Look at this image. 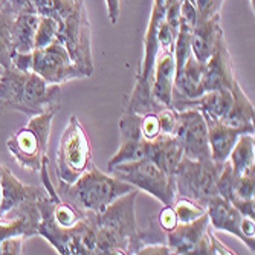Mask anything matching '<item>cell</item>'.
Returning <instances> with one entry per match:
<instances>
[{
	"mask_svg": "<svg viewBox=\"0 0 255 255\" xmlns=\"http://www.w3.org/2000/svg\"><path fill=\"white\" fill-rule=\"evenodd\" d=\"M35 12L51 17L58 23L57 41L67 49L72 61L83 74H94L92 55V28L87 17L84 0H32Z\"/></svg>",
	"mask_w": 255,
	"mask_h": 255,
	"instance_id": "cell-1",
	"label": "cell"
},
{
	"mask_svg": "<svg viewBox=\"0 0 255 255\" xmlns=\"http://www.w3.org/2000/svg\"><path fill=\"white\" fill-rule=\"evenodd\" d=\"M137 196L139 190L134 188L113 200L101 213L90 214L97 228V255H133L144 245V234L137 229L134 216Z\"/></svg>",
	"mask_w": 255,
	"mask_h": 255,
	"instance_id": "cell-2",
	"label": "cell"
},
{
	"mask_svg": "<svg viewBox=\"0 0 255 255\" xmlns=\"http://www.w3.org/2000/svg\"><path fill=\"white\" fill-rule=\"evenodd\" d=\"M60 84H49L12 64L0 74V112L14 110L31 118L46 110H60Z\"/></svg>",
	"mask_w": 255,
	"mask_h": 255,
	"instance_id": "cell-3",
	"label": "cell"
},
{
	"mask_svg": "<svg viewBox=\"0 0 255 255\" xmlns=\"http://www.w3.org/2000/svg\"><path fill=\"white\" fill-rule=\"evenodd\" d=\"M55 190L61 200L71 203L83 214H98L113 200L133 191L134 187L112 174L103 173L92 162L74 183L58 182Z\"/></svg>",
	"mask_w": 255,
	"mask_h": 255,
	"instance_id": "cell-4",
	"label": "cell"
},
{
	"mask_svg": "<svg viewBox=\"0 0 255 255\" xmlns=\"http://www.w3.org/2000/svg\"><path fill=\"white\" fill-rule=\"evenodd\" d=\"M58 110H46L31 117L28 124L17 130L6 142L15 162L28 171L38 173L48 160V142L51 136L52 121Z\"/></svg>",
	"mask_w": 255,
	"mask_h": 255,
	"instance_id": "cell-5",
	"label": "cell"
},
{
	"mask_svg": "<svg viewBox=\"0 0 255 255\" xmlns=\"http://www.w3.org/2000/svg\"><path fill=\"white\" fill-rule=\"evenodd\" d=\"M107 170L109 174L128 182L139 191L151 194L164 206H173L177 197L174 177L162 171L150 157L118 164Z\"/></svg>",
	"mask_w": 255,
	"mask_h": 255,
	"instance_id": "cell-6",
	"label": "cell"
},
{
	"mask_svg": "<svg viewBox=\"0 0 255 255\" xmlns=\"http://www.w3.org/2000/svg\"><path fill=\"white\" fill-rule=\"evenodd\" d=\"M92 164V150L89 136L75 115L69 118L61 133L57 148V176L58 182L74 183Z\"/></svg>",
	"mask_w": 255,
	"mask_h": 255,
	"instance_id": "cell-7",
	"label": "cell"
},
{
	"mask_svg": "<svg viewBox=\"0 0 255 255\" xmlns=\"http://www.w3.org/2000/svg\"><path fill=\"white\" fill-rule=\"evenodd\" d=\"M223 164H217L213 159H188L182 157L176 174V194L177 197L190 199L202 206H206L210 199L217 194V177Z\"/></svg>",
	"mask_w": 255,
	"mask_h": 255,
	"instance_id": "cell-8",
	"label": "cell"
},
{
	"mask_svg": "<svg viewBox=\"0 0 255 255\" xmlns=\"http://www.w3.org/2000/svg\"><path fill=\"white\" fill-rule=\"evenodd\" d=\"M29 71L49 84H63L71 80L86 78L81 69L72 61L67 49L57 40L31 52Z\"/></svg>",
	"mask_w": 255,
	"mask_h": 255,
	"instance_id": "cell-9",
	"label": "cell"
},
{
	"mask_svg": "<svg viewBox=\"0 0 255 255\" xmlns=\"http://www.w3.org/2000/svg\"><path fill=\"white\" fill-rule=\"evenodd\" d=\"M210 226L216 231H225L236 236L248 248L251 254L255 252V222L254 219L242 216L231 202L216 196L205 206Z\"/></svg>",
	"mask_w": 255,
	"mask_h": 255,
	"instance_id": "cell-10",
	"label": "cell"
},
{
	"mask_svg": "<svg viewBox=\"0 0 255 255\" xmlns=\"http://www.w3.org/2000/svg\"><path fill=\"white\" fill-rule=\"evenodd\" d=\"M174 136L182 145L183 156L188 159H211L208 145V127L203 113L199 109H185L177 112Z\"/></svg>",
	"mask_w": 255,
	"mask_h": 255,
	"instance_id": "cell-11",
	"label": "cell"
},
{
	"mask_svg": "<svg viewBox=\"0 0 255 255\" xmlns=\"http://www.w3.org/2000/svg\"><path fill=\"white\" fill-rule=\"evenodd\" d=\"M213 228L206 213L190 223H177L167 233V245L173 254L179 255H208V237Z\"/></svg>",
	"mask_w": 255,
	"mask_h": 255,
	"instance_id": "cell-12",
	"label": "cell"
},
{
	"mask_svg": "<svg viewBox=\"0 0 255 255\" xmlns=\"http://www.w3.org/2000/svg\"><path fill=\"white\" fill-rule=\"evenodd\" d=\"M237 81L234 75V66L231 60L225 35H220L211 57L206 60L203 69V90L210 92L216 89H231Z\"/></svg>",
	"mask_w": 255,
	"mask_h": 255,
	"instance_id": "cell-13",
	"label": "cell"
},
{
	"mask_svg": "<svg viewBox=\"0 0 255 255\" xmlns=\"http://www.w3.org/2000/svg\"><path fill=\"white\" fill-rule=\"evenodd\" d=\"M43 196H46V190L21 183L8 167L0 165V217L18 205L38 200Z\"/></svg>",
	"mask_w": 255,
	"mask_h": 255,
	"instance_id": "cell-14",
	"label": "cell"
},
{
	"mask_svg": "<svg viewBox=\"0 0 255 255\" xmlns=\"http://www.w3.org/2000/svg\"><path fill=\"white\" fill-rule=\"evenodd\" d=\"M174 84V57L173 52L159 49L151 75V94L157 103L171 107Z\"/></svg>",
	"mask_w": 255,
	"mask_h": 255,
	"instance_id": "cell-15",
	"label": "cell"
},
{
	"mask_svg": "<svg viewBox=\"0 0 255 255\" xmlns=\"http://www.w3.org/2000/svg\"><path fill=\"white\" fill-rule=\"evenodd\" d=\"M203 117L208 127V145H210L211 159L217 164H223L228 160L229 153L237 142L239 136L245 131H242L240 128L229 127L220 120L211 118L208 115H203Z\"/></svg>",
	"mask_w": 255,
	"mask_h": 255,
	"instance_id": "cell-16",
	"label": "cell"
},
{
	"mask_svg": "<svg viewBox=\"0 0 255 255\" xmlns=\"http://www.w3.org/2000/svg\"><path fill=\"white\" fill-rule=\"evenodd\" d=\"M220 35H223L220 28V15L205 20L196 18L191 34V54L194 58L200 63H206V60L211 57Z\"/></svg>",
	"mask_w": 255,
	"mask_h": 255,
	"instance_id": "cell-17",
	"label": "cell"
},
{
	"mask_svg": "<svg viewBox=\"0 0 255 255\" xmlns=\"http://www.w3.org/2000/svg\"><path fill=\"white\" fill-rule=\"evenodd\" d=\"M154 164L168 176L174 177L183 150L176 136L159 134L148 144V156Z\"/></svg>",
	"mask_w": 255,
	"mask_h": 255,
	"instance_id": "cell-18",
	"label": "cell"
},
{
	"mask_svg": "<svg viewBox=\"0 0 255 255\" xmlns=\"http://www.w3.org/2000/svg\"><path fill=\"white\" fill-rule=\"evenodd\" d=\"M231 90H233L234 103H233L231 110L228 112V115L222 120V123H225L229 127L240 128L245 133H254L255 110H254L252 101L248 98V95L243 92L239 81H234Z\"/></svg>",
	"mask_w": 255,
	"mask_h": 255,
	"instance_id": "cell-19",
	"label": "cell"
},
{
	"mask_svg": "<svg viewBox=\"0 0 255 255\" xmlns=\"http://www.w3.org/2000/svg\"><path fill=\"white\" fill-rule=\"evenodd\" d=\"M40 15L34 12L17 14L11 26L12 54H29L34 51V37Z\"/></svg>",
	"mask_w": 255,
	"mask_h": 255,
	"instance_id": "cell-20",
	"label": "cell"
},
{
	"mask_svg": "<svg viewBox=\"0 0 255 255\" xmlns=\"http://www.w3.org/2000/svg\"><path fill=\"white\" fill-rule=\"evenodd\" d=\"M234 97H233V90L231 89H216L205 92L202 97L190 103V107L199 109L203 115L216 118V120H223L228 112L233 107Z\"/></svg>",
	"mask_w": 255,
	"mask_h": 255,
	"instance_id": "cell-21",
	"label": "cell"
},
{
	"mask_svg": "<svg viewBox=\"0 0 255 255\" xmlns=\"http://www.w3.org/2000/svg\"><path fill=\"white\" fill-rule=\"evenodd\" d=\"M228 162L234 174L239 176L249 165L255 164V137L254 133H243L229 153Z\"/></svg>",
	"mask_w": 255,
	"mask_h": 255,
	"instance_id": "cell-22",
	"label": "cell"
},
{
	"mask_svg": "<svg viewBox=\"0 0 255 255\" xmlns=\"http://www.w3.org/2000/svg\"><path fill=\"white\" fill-rule=\"evenodd\" d=\"M148 144L150 141L145 139H139V141H124L120 142V148L115 153L110 160L107 162V168L118 165V164H126V162H134L139 159H144L148 156Z\"/></svg>",
	"mask_w": 255,
	"mask_h": 255,
	"instance_id": "cell-23",
	"label": "cell"
},
{
	"mask_svg": "<svg viewBox=\"0 0 255 255\" xmlns=\"http://www.w3.org/2000/svg\"><path fill=\"white\" fill-rule=\"evenodd\" d=\"M14 14L0 9V74L3 69H8L12 63V46H11V26Z\"/></svg>",
	"mask_w": 255,
	"mask_h": 255,
	"instance_id": "cell-24",
	"label": "cell"
},
{
	"mask_svg": "<svg viewBox=\"0 0 255 255\" xmlns=\"http://www.w3.org/2000/svg\"><path fill=\"white\" fill-rule=\"evenodd\" d=\"M144 115H139L134 112H130L127 109L123 110L121 120H120V142L124 141H139L144 139L141 133V123Z\"/></svg>",
	"mask_w": 255,
	"mask_h": 255,
	"instance_id": "cell-25",
	"label": "cell"
},
{
	"mask_svg": "<svg viewBox=\"0 0 255 255\" xmlns=\"http://www.w3.org/2000/svg\"><path fill=\"white\" fill-rule=\"evenodd\" d=\"M173 210L176 213L177 223H190L206 213L205 206L185 197H176L173 203Z\"/></svg>",
	"mask_w": 255,
	"mask_h": 255,
	"instance_id": "cell-26",
	"label": "cell"
},
{
	"mask_svg": "<svg viewBox=\"0 0 255 255\" xmlns=\"http://www.w3.org/2000/svg\"><path fill=\"white\" fill-rule=\"evenodd\" d=\"M57 32H58V23L57 20L51 17H41L38 20L35 37H34V49L44 48V46L51 44L52 41L57 40Z\"/></svg>",
	"mask_w": 255,
	"mask_h": 255,
	"instance_id": "cell-27",
	"label": "cell"
},
{
	"mask_svg": "<svg viewBox=\"0 0 255 255\" xmlns=\"http://www.w3.org/2000/svg\"><path fill=\"white\" fill-rule=\"evenodd\" d=\"M236 180L237 176L234 174L233 168H231L229 162H223L217 177V194L228 202L233 200L236 197Z\"/></svg>",
	"mask_w": 255,
	"mask_h": 255,
	"instance_id": "cell-28",
	"label": "cell"
},
{
	"mask_svg": "<svg viewBox=\"0 0 255 255\" xmlns=\"http://www.w3.org/2000/svg\"><path fill=\"white\" fill-rule=\"evenodd\" d=\"M236 196L240 199H254L255 196V164L249 165L237 176Z\"/></svg>",
	"mask_w": 255,
	"mask_h": 255,
	"instance_id": "cell-29",
	"label": "cell"
},
{
	"mask_svg": "<svg viewBox=\"0 0 255 255\" xmlns=\"http://www.w3.org/2000/svg\"><path fill=\"white\" fill-rule=\"evenodd\" d=\"M196 9L197 20H205L220 15L225 0H190Z\"/></svg>",
	"mask_w": 255,
	"mask_h": 255,
	"instance_id": "cell-30",
	"label": "cell"
},
{
	"mask_svg": "<svg viewBox=\"0 0 255 255\" xmlns=\"http://www.w3.org/2000/svg\"><path fill=\"white\" fill-rule=\"evenodd\" d=\"M156 115H157L159 126H160V134L174 136L177 110H174L173 107H162L160 110L156 112Z\"/></svg>",
	"mask_w": 255,
	"mask_h": 255,
	"instance_id": "cell-31",
	"label": "cell"
},
{
	"mask_svg": "<svg viewBox=\"0 0 255 255\" xmlns=\"http://www.w3.org/2000/svg\"><path fill=\"white\" fill-rule=\"evenodd\" d=\"M141 133L145 141H153L160 134V126H159V120L157 115L154 113H147L142 117V123H141Z\"/></svg>",
	"mask_w": 255,
	"mask_h": 255,
	"instance_id": "cell-32",
	"label": "cell"
},
{
	"mask_svg": "<svg viewBox=\"0 0 255 255\" xmlns=\"http://www.w3.org/2000/svg\"><path fill=\"white\" fill-rule=\"evenodd\" d=\"M0 9L9 11L11 14H23V12H35V6L32 0H0Z\"/></svg>",
	"mask_w": 255,
	"mask_h": 255,
	"instance_id": "cell-33",
	"label": "cell"
},
{
	"mask_svg": "<svg viewBox=\"0 0 255 255\" xmlns=\"http://www.w3.org/2000/svg\"><path fill=\"white\" fill-rule=\"evenodd\" d=\"M26 242V237L23 236H12L0 243V254H11V255H18L23 254V245Z\"/></svg>",
	"mask_w": 255,
	"mask_h": 255,
	"instance_id": "cell-34",
	"label": "cell"
},
{
	"mask_svg": "<svg viewBox=\"0 0 255 255\" xmlns=\"http://www.w3.org/2000/svg\"><path fill=\"white\" fill-rule=\"evenodd\" d=\"M231 205H233L242 216L255 219V200L254 199H240L236 196L231 200Z\"/></svg>",
	"mask_w": 255,
	"mask_h": 255,
	"instance_id": "cell-35",
	"label": "cell"
},
{
	"mask_svg": "<svg viewBox=\"0 0 255 255\" xmlns=\"http://www.w3.org/2000/svg\"><path fill=\"white\" fill-rule=\"evenodd\" d=\"M159 225L162 231H165V233H168V231L177 226V217H176L173 206H164V210L159 214Z\"/></svg>",
	"mask_w": 255,
	"mask_h": 255,
	"instance_id": "cell-36",
	"label": "cell"
},
{
	"mask_svg": "<svg viewBox=\"0 0 255 255\" xmlns=\"http://www.w3.org/2000/svg\"><path fill=\"white\" fill-rule=\"evenodd\" d=\"M173 254L167 243H151V245H142L137 251V255H170Z\"/></svg>",
	"mask_w": 255,
	"mask_h": 255,
	"instance_id": "cell-37",
	"label": "cell"
},
{
	"mask_svg": "<svg viewBox=\"0 0 255 255\" xmlns=\"http://www.w3.org/2000/svg\"><path fill=\"white\" fill-rule=\"evenodd\" d=\"M106 5H107V14L110 18L112 25H117L120 15H121V3L120 0H106Z\"/></svg>",
	"mask_w": 255,
	"mask_h": 255,
	"instance_id": "cell-38",
	"label": "cell"
},
{
	"mask_svg": "<svg viewBox=\"0 0 255 255\" xmlns=\"http://www.w3.org/2000/svg\"><path fill=\"white\" fill-rule=\"evenodd\" d=\"M251 5H252V9H254V0H251Z\"/></svg>",
	"mask_w": 255,
	"mask_h": 255,
	"instance_id": "cell-39",
	"label": "cell"
}]
</instances>
